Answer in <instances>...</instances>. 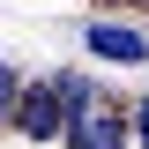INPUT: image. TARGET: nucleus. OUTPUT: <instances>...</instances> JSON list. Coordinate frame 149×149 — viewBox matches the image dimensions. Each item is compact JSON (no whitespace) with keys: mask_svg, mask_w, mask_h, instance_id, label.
<instances>
[{"mask_svg":"<svg viewBox=\"0 0 149 149\" xmlns=\"http://www.w3.org/2000/svg\"><path fill=\"white\" fill-rule=\"evenodd\" d=\"M15 127L30 134V142H60V134H67V104H60L52 82H22V97H15Z\"/></svg>","mask_w":149,"mask_h":149,"instance_id":"nucleus-1","label":"nucleus"},{"mask_svg":"<svg viewBox=\"0 0 149 149\" xmlns=\"http://www.w3.org/2000/svg\"><path fill=\"white\" fill-rule=\"evenodd\" d=\"M67 149H127V119L119 112H104V104H82L67 119V134H60Z\"/></svg>","mask_w":149,"mask_h":149,"instance_id":"nucleus-2","label":"nucleus"},{"mask_svg":"<svg viewBox=\"0 0 149 149\" xmlns=\"http://www.w3.org/2000/svg\"><path fill=\"white\" fill-rule=\"evenodd\" d=\"M82 45H90V52H104L112 67H142V60H149V37L127 30V22H90V30H82Z\"/></svg>","mask_w":149,"mask_h":149,"instance_id":"nucleus-3","label":"nucleus"},{"mask_svg":"<svg viewBox=\"0 0 149 149\" xmlns=\"http://www.w3.org/2000/svg\"><path fill=\"white\" fill-rule=\"evenodd\" d=\"M52 90H60V104H67V119H74V112H82V104H97V90H90V74H52Z\"/></svg>","mask_w":149,"mask_h":149,"instance_id":"nucleus-4","label":"nucleus"},{"mask_svg":"<svg viewBox=\"0 0 149 149\" xmlns=\"http://www.w3.org/2000/svg\"><path fill=\"white\" fill-rule=\"evenodd\" d=\"M15 97H22V74H15V67H0V127L15 119Z\"/></svg>","mask_w":149,"mask_h":149,"instance_id":"nucleus-5","label":"nucleus"},{"mask_svg":"<svg viewBox=\"0 0 149 149\" xmlns=\"http://www.w3.org/2000/svg\"><path fill=\"white\" fill-rule=\"evenodd\" d=\"M127 134H142V149H149V97L134 104V127H127Z\"/></svg>","mask_w":149,"mask_h":149,"instance_id":"nucleus-6","label":"nucleus"}]
</instances>
